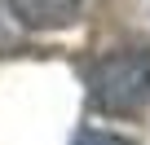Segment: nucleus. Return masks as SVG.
<instances>
[{
    "mask_svg": "<svg viewBox=\"0 0 150 145\" xmlns=\"http://www.w3.org/2000/svg\"><path fill=\"white\" fill-rule=\"evenodd\" d=\"M75 145H128L124 136H110V132H84Z\"/></svg>",
    "mask_w": 150,
    "mask_h": 145,
    "instance_id": "nucleus-3",
    "label": "nucleus"
},
{
    "mask_svg": "<svg viewBox=\"0 0 150 145\" xmlns=\"http://www.w3.org/2000/svg\"><path fill=\"white\" fill-rule=\"evenodd\" d=\"M9 13L27 31H53L80 18V0H9Z\"/></svg>",
    "mask_w": 150,
    "mask_h": 145,
    "instance_id": "nucleus-2",
    "label": "nucleus"
},
{
    "mask_svg": "<svg viewBox=\"0 0 150 145\" xmlns=\"http://www.w3.org/2000/svg\"><path fill=\"white\" fill-rule=\"evenodd\" d=\"M88 97L106 114H137L150 101V48L102 53L88 70Z\"/></svg>",
    "mask_w": 150,
    "mask_h": 145,
    "instance_id": "nucleus-1",
    "label": "nucleus"
}]
</instances>
